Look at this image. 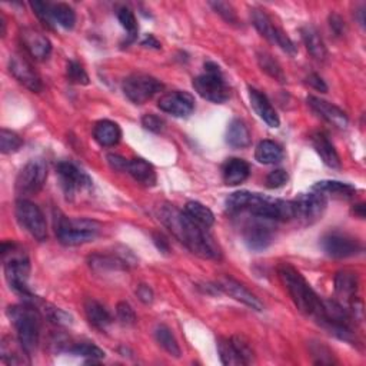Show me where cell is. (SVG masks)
Returning <instances> with one entry per match:
<instances>
[{
    "label": "cell",
    "mask_w": 366,
    "mask_h": 366,
    "mask_svg": "<svg viewBox=\"0 0 366 366\" xmlns=\"http://www.w3.org/2000/svg\"><path fill=\"white\" fill-rule=\"evenodd\" d=\"M251 132L242 119H233L227 131L228 145L235 149H243L251 145Z\"/></svg>",
    "instance_id": "obj_29"
},
{
    "label": "cell",
    "mask_w": 366,
    "mask_h": 366,
    "mask_svg": "<svg viewBox=\"0 0 366 366\" xmlns=\"http://www.w3.org/2000/svg\"><path fill=\"white\" fill-rule=\"evenodd\" d=\"M126 262L122 259H116L112 256H99L95 255L90 259V267L96 271H104V269H120V268H126Z\"/></svg>",
    "instance_id": "obj_41"
},
{
    "label": "cell",
    "mask_w": 366,
    "mask_h": 366,
    "mask_svg": "<svg viewBox=\"0 0 366 366\" xmlns=\"http://www.w3.org/2000/svg\"><path fill=\"white\" fill-rule=\"evenodd\" d=\"M354 213L356 215V216H359V218H365V205H363V203H359V205H356L355 208H354Z\"/></svg>",
    "instance_id": "obj_54"
},
{
    "label": "cell",
    "mask_w": 366,
    "mask_h": 366,
    "mask_svg": "<svg viewBox=\"0 0 366 366\" xmlns=\"http://www.w3.org/2000/svg\"><path fill=\"white\" fill-rule=\"evenodd\" d=\"M45 314L46 316L53 322V323H57V325H70L72 323V316L68 315L65 311L59 309V308H55V307H49V305H45Z\"/></svg>",
    "instance_id": "obj_45"
},
{
    "label": "cell",
    "mask_w": 366,
    "mask_h": 366,
    "mask_svg": "<svg viewBox=\"0 0 366 366\" xmlns=\"http://www.w3.org/2000/svg\"><path fill=\"white\" fill-rule=\"evenodd\" d=\"M160 110H164L176 117H186L195 109V99L188 92L173 90L165 93L157 102Z\"/></svg>",
    "instance_id": "obj_16"
},
{
    "label": "cell",
    "mask_w": 366,
    "mask_h": 366,
    "mask_svg": "<svg viewBox=\"0 0 366 366\" xmlns=\"http://www.w3.org/2000/svg\"><path fill=\"white\" fill-rule=\"evenodd\" d=\"M211 6L216 10V13H219L223 19L227 20L229 23H238V16L235 9L225 2H212Z\"/></svg>",
    "instance_id": "obj_48"
},
{
    "label": "cell",
    "mask_w": 366,
    "mask_h": 366,
    "mask_svg": "<svg viewBox=\"0 0 366 366\" xmlns=\"http://www.w3.org/2000/svg\"><path fill=\"white\" fill-rule=\"evenodd\" d=\"M249 100H251V105H252L253 110L256 112V115L263 122H265L269 128H279L280 119H279L276 110L273 109V106L271 105L269 99L265 95H263L258 89L249 88Z\"/></svg>",
    "instance_id": "obj_21"
},
{
    "label": "cell",
    "mask_w": 366,
    "mask_h": 366,
    "mask_svg": "<svg viewBox=\"0 0 366 366\" xmlns=\"http://www.w3.org/2000/svg\"><path fill=\"white\" fill-rule=\"evenodd\" d=\"M255 157L259 164L263 165H273L282 160L283 149L273 140H262L256 146Z\"/></svg>",
    "instance_id": "obj_30"
},
{
    "label": "cell",
    "mask_w": 366,
    "mask_h": 366,
    "mask_svg": "<svg viewBox=\"0 0 366 366\" xmlns=\"http://www.w3.org/2000/svg\"><path fill=\"white\" fill-rule=\"evenodd\" d=\"M16 218L35 239L45 240L48 238V223L44 212L28 199H20L16 203Z\"/></svg>",
    "instance_id": "obj_8"
},
{
    "label": "cell",
    "mask_w": 366,
    "mask_h": 366,
    "mask_svg": "<svg viewBox=\"0 0 366 366\" xmlns=\"http://www.w3.org/2000/svg\"><path fill=\"white\" fill-rule=\"evenodd\" d=\"M289 176L287 173V171L283 169H276V171H272L268 176H267V186L269 189H278V188H282L283 185H287Z\"/></svg>",
    "instance_id": "obj_47"
},
{
    "label": "cell",
    "mask_w": 366,
    "mask_h": 366,
    "mask_svg": "<svg viewBox=\"0 0 366 366\" xmlns=\"http://www.w3.org/2000/svg\"><path fill=\"white\" fill-rule=\"evenodd\" d=\"M128 173L139 183L145 186H155L156 185V172L155 168L142 157H136L129 160Z\"/></svg>",
    "instance_id": "obj_28"
},
{
    "label": "cell",
    "mask_w": 366,
    "mask_h": 366,
    "mask_svg": "<svg viewBox=\"0 0 366 366\" xmlns=\"http://www.w3.org/2000/svg\"><path fill=\"white\" fill-rule=\"evenodd\" d=\"M48 166L42 159H33L23 166L16 177V192L20 196L36 195L45 186Z\"/></svg>",
    "instance_id": "obj_7"
},
{
    "label": "cell",
    "mask_w": 366,
    "mask_h": 366,
    "mask_svg": "<svg viewBox=\"0 0 366 366\" xmlns=\"http://www.w3.org/2000/svg\"><path fill=\"white\" fill-rule=\"evenodd\" d=\"M258 64H259L260 69L267 75H269L272 79L278 80V82H280V84L287 82V76H285L282 66L279 65V62L272 55H269L267 52H259L258 53Z\"/></svg>",
    "instance_id": "obj_33"
},
{
    "label": "cell",
    "mask_w": 366,
    "mask_h": 366,
    "mask_svg": "<svg viewBox=\"0 0 366 366\" xmlns=\"http://www.w3.org/2000/svg\"><path fill=\"white\" fill-rule=\"evenodd\" d=\"M311 140H312V145H314L316 153L320 156L325 165L332 168V169L340 168V157H339L334 144L329 140L327 133L320 132V131L315 132V133H312Z\"/></svg>",
    "instance_id": "obj_22"
},
{
    "label": "cell",
    "mask_w": 366,
    "mask_h": 366,
    "mask_svg": "<svg viewBox=\"0 0 366 366\" xmlns=\"http://www.w3.org/2000/svg\"><path fill=\"white\" fill-rule=\"evenodd\" d=\"M320 243L325 253L335 259L351 258L362 251V245L358 239L342 232H331L325 235Z\"/></svg>",
    "instance_id": "obj_12"
},
{
    "label": "cell",
    "mask_w": 366,
    "mask_h": 366,
    "mask_svg": "<svg viewBox=\"0 0 366 366\" xmlns=\"http://www.w3.org/2000/svg\"><path fill=\"white\" fill-rule=\"evenodd\" d=\"M72 354L77 355V356H82L89 359L90 362H96L105 358V351H102L99 347L93 343H88V342H82V343H76L75 347H72L69 349Z\"/></svg>",
    "instance_id": "obj_38"
},
{
    "label": "cell",
    "mask_w": 366,
    "mask_h": 366,
    "mask_svg": "<svg viewBox=\"0 0 366 366\" xmlns=\"http://www.w3.org/2000/svg\"><path fill=\"white\" fill-rule=\"evenodd\" d=\"M108 159V164L109 166L116 171V172H128V166H129V160L125 159L124 156L120 155H115V153H109L106 156Z\"/></svg>",
    "instance_id": "obj_49"
},
{
    "label": "cell",
    "mask_w": 366,
    "mask_h": 366,
    "mask_svg": "<svg viewBox=\"0 0 366 366\" xmlns=\"http://www.w3.org/2000/svg\"><path fill=\"white\" fill-rule=\"evenodd\" d=\"M52 16L55 22L65 29H72L76 23V13L73 8L66 3L52 5Z\"/></svg>",
    "instance_id": "obj_35"
},
{
    "label": "cell",
    "mask_w": 366,
    "mask_h": 366,
    "mask_svg": "<svg viewBox=\"0 0 366 366\" xmlns=\"http://www.w3.org/2000/svg\"><path fill=\"white\" fill-rule=\"evenodd\" d=\"M124 92L126 97L133 102L135 105H144L148 100H151L156 93L164 89L162 82L153 76L135 73L125 79L124 82Z\"/></svg>",
    "instance_id": "obj_10"
},
{
    "label": "cell",
    "mask_w": 366,
    "mask_h": 366,
    "mask_svg": "<svg viewBox=\"0 0 366 366\" xmlns=\"http://www.w3.org/2000/svg\"><path fill=\"white\" fill-rule=\"evenodd\" d=\"M252 17V22L253 26L256 28V30L265 37L268 39L271 44L279 46L282 50H285L287 53L295 55L296 53V46L289 39V36L285 33L276 23H273V20L271 19V16L262 9H253L251 13Z\"/></svg>",
    "instance_id": "obj_9"
},
{
    "label": "cell",
    "mask_w": 366,
    "mask_h": 366,
    "mask_svg": "<svg viewBox=\"0 0 366 366\" xmlns=\"http://www.w3.org/2000/svg\"><path fill=\"white\" fill-rule=\"evenodd\" d=\"M85 314L92 327L99 331H106L112 323V316L109 311L95 299H88L85 303Z\"/></svg>",
    "instance_id": "obj_27"
},
{
    "label": "cell",
    "mask_w": 366,
    "mask_h": 366,
    "mask_svg": "<svg viewBox=\"0 0 366 366\" xmlns=\"http://www.w3.org/2000/svg\"><path fill=\"white\" fill-rule=\"evenodd\" d=\"M205 73L193 80V88L198 95L209 102H213V104L227 102L231 96V90L225 79H223L220 68L213 62H208L205 65Z\"/></svg>",
    "instance_id": "obj_6"
},
{
    "label": "cell",
    "mask_w": 366,
    "mask_h": 366,
    "mask_svg": "<svg viewBox=\"0 0 366 366\" xmlns=\"http://www.w3.org/2000/svg\"><path fill=\"white\" fill-rule=\"evenodd\" d=\"M0 25H2V36H5V33H6V20H5L3 15H0Z\"/></svg>",
    "instance_id": "obj_55"
},
{
    "label": "cell",
    "mask_w": 366,
    "mask_h": 366,
    "mask_svg": "<svg viewBox=\"0 0 366 366\" xmlns=\"http://www.w3.org/2000/svg\"><path fill=\"white\" fill-rule=\"evenodd\" d=\"M20 40L26 52L36 60H45L52 53V44L42 32L33 28H25L20 32Z\"/></svg>",
    "instance_id": "obj_18"
},
{
    "label": "cell",
    "mask_w": 366,
    "mask_h": 366,
    "mask_svg": "<svg viewBox=\"0 0 366 366\" xmlns=\"http://www.w3.org/2000/svg\"><path fill=\"white\" fill-rule=\"evenodd\" d=\"M117 19L120 25L124 26V29L129 33V39H128V44H131L133 39H136L137 36V22H136V17L135 13L129 9V8H120L117 10Z\"/></svg>",
    "instance_id": "obj_39"
},
{
    "label": "cell",
    "mask_w": 366,
    "mask_h": 366,
    "mask_svg": "<svg viewBox=\"0 0 366 366\" xmlns=\"http://www.w3.org/2000/svg\"><path fill=\"white\" fill-rule=\"evenodd\" d=\"M314 191L320 192L323 195L332 193L335 196H342V198H351L356 192L355 186L349 185V183L338 182V180H320L314 186Z\"/></svg>",
    "instance_id": "obj_31"
},
{
    "label": "cell",
    "mask_w": 366,
    "mask_h": 366,
    "mask_svg": "<svg viewBox=\"0 0 366 366\" xmlns=\"http://www.w3.org/2000/svg\"><path fill=\"white\" fill-rule=\"evenodd\" d=\"M136 295L144 303H152L153 300V291L148 287V285H139Z\"/></svg>",
    "instance_id": "obj_51"
},
{
    "label": "cell",
    "mask_w": 366,
    "mask_h": 366,
    "mask_svg": "<svg viewBox=\"0 0 366 366\" xmlns=\"http://www.w3.org/2000/svg\"><path fill=\"white\" fill-rule=\"evenodd\" d=\"M22 146H23V140L17 133L8 129L0 131V151H2V153L5 155L16 153Z\"/></svg>",
    "instance_id": "obj_37"
},
{
    "label": "cell",
    "mask_w": 366,
    "mask_h": 366,
    "mask_svg": "<svg viewBox=\"0 0 366 366\" xmlns=\"http://www.w3.org/2000/svg\"><path fill=\"white\" fill-rule=\"evenodd\" d=\"M232 343H233V347L238 352V355L240 356L243 365H249L253 362V351L251 348V345L243 339L242 336H233L231 338Z\"/></svg>",
    "instance_id": "obj_43"
},
{
    "label": "cell",
    "mask_w": 366,
    "mask_h": 366,
    "mask_svg": "<svg viewBox=\"0 0 366 366\" xmlns=\"http://www.w3.org/2000/svg\"><path fill=\"white\" fill-rule=\"evenodd\" d=\"M29 354L20 343L19 339H13L12 336H5L0 343V358L8 365L17 366V365H29Z\"/></svg>",
    "instance_id": "obj_23"
},
{
    "label": "cell",
    "mask_w": 366,
    "mask_h": 366,
    "mask_svg": "<svg viewBox=\"0 0 366 366\" xmlns=\"http://www.w3.org/2000/svg\"><path fill=\"white\" fill-rule=\"evenodd\" d=\"M295 203V219L303 222L305 225H312L316 220L322 219L328 206V199L320 192L303 193L293 200Z\"/></svg>",
    "instance_id": "obj_11"
},
{
    "label": "cell",
    "mask_w": 366,
    "mask_h": 366,
    "mask_svg": "<svg viewBox=\"0 0 366 366\" xmlns=\"http://www.w3.org/2000/svg\"><path fill=\"white\" fill-rule=\"evenodd\" d=\"M262 218H256L255 220L248 222L243 228V239L252 251H263L267 249L273 240V231L265 223Z\"/></svg>",
    "instance_id": "obj_15"
},
{
    "label": "cell",
    "mask_w": 366,
    "mask_h": 366,
    "mask_svg": "<svg viewBox=\"0 0 366 366\" xmlns=\"http://www.w3.org/2000/svg\"><path fill=\"white\" fill-rule=\"evenodd\" d=\"M218 351H219V356H220V360L223 365H228V366L243 365V362H242L240 356L238 355L231 339L220 338L218 342Z\"/></svg>",
    "instance_id": "obj_36"
},
{
    "label": "cell",
    "mask_w": 366,
    "mask_h": 366,
    "mask_svg": "<svg viewBox=\"0 0 366 366\" xmlns=\"http://www.w3.org/2000/svg\"><path fill=\"white\" fill-rule=\"evenodd\" d=\"M155 335H156V339H157L160 347L164 348L169 355H172L175 358L180 356L179 343L168 327H165V325H159L155 331Z\"/></svg>",
    "instance_id": "obj_34"
},
{
    "label": "cell",
    "mask_w": 366,
    "mask_h": 366,
    "mask_svg": "<svg viewBox=\"0 0 366 366\" xmlns=\"http://www.w3.org/2000/svg\"><path fill=\"white\" fill-rule=\"evenodd\" d=\"M2 255L5 259V276L9 287L25 298H32V292L28 287L30 273V263L25 253L20 252L15 243H3Z\"/></svg>",
    "instance_id": "obj_4"
},
{
    "label": "cell",
    "mask_w": 366,
    "mask_h": 366,
    "mask_svg": "<svg viewBox=\"0 0 366 366\" xmlns=\"http://www.w3.org/2000/svg\"><path fill=\"white\" fill-rule=\"evenodd\" d=\"M308 105L312 108L314 112H316L320 117H323L328 124L334 125L338 129H347L349 125V119L342 109L335 106L334 104L323 100L316 96L308 97Z\"/></svg>",
    "instance_id": "obj_19"
},
{
    "label": "cell",
    "mask_w": 366,
    "mask_h": 366,
    "mask_svg": "<svg viewBox=\"0 0 366 366\" xmlns=\"http://www.w3.org/2000/svg\"><path fill=\"white\" fill-rule=\"evenodd\" d=\"M300 35H302V40H303L305 46H307V50L311 53L314 59L319 60V62L327 60L328 49L327 46H325L322 36L314 26H309V25L303 26L300 29Z\"/></svg>",
    "instance_id": "obj_25"
},
{
    "label": "cell",
    "mask_w": 366,
    "mask_h": 366,
    "mask_svg": "<svg viewBox=\"0 0 366 366\" xmlns=\"http://www.w3.org/2000/svg\"><path fill=\"white\" fill-rule=\"evenodd\" d=\"M216 288L220 289L223 293L232 296L233 299L242 302L247 307L255 309V311H263V303L259 300L256 295H253L247 287H243L242 283L238 280L223 276L216 282Z\"/></svg>",
    "instance_id": "obj_17"
},
{
    "label": "cell",
    "mask_w": 366,
    "mask_h": 366,
    "mask_svg": "<svg viewBox=\"0 0 366 366\" xmlns=\"http://www.w3.org/2000/svg\"><path fill=\"white\" fill-rule=\"evenodd\" d=\"M307 84H308L311 88H314L315 90L320 92V93L328 92V86H327V84H325V82H323V79H322L320 76H318L316 73H312V75L308 76Z\"/></svg>",
    "instance_id": "obj_50"
},
{
    "label": "cell",
    "mask_w": 366,
    "mask_h": 366,
    "mask_svg": "<svg viewBox=\"0 0 366 366\" xmlns=\"http://www.w3.org/2000/svg\"><path fill=\"white\" fill-rule=\"evenodd\" d=\"M142 126H144L149 132L160 133L162 131L165 129V122H164V119H160L159 116H156L153 113H148L142 117Z\"/></svg>",
    "instance_id": "obj_46"
},
{
    "label": "cell",
    "mask_w": 366,
    "mask_h": 366,
    "mask_svg": "<svg viewBox=\"0 0 366 366\" xmlns=\"http://www.w3.org/2000/svg\"><path fill=\"white\" fill-rule=\"evenodd\" d=\"M100 225L90 219H70L60 216L56 222L57 239L68 247H77L92 242L99 235Z\"/></svg>",
    "instance_id": "obj_5"
},
{
    "label": "cell",
    "mask_w": 366,
    "mask_h": 366,
    "mask_svg": "<svg viewBox=\"0 0 366 366\" xmlns=\"http://www.w3.org/2000/svg\"><path fill=\"white\" fill-rule=\"evenodd\" d=\"M116 315H117V319L124 325H126V327H131V325L136 323V314L128 302H119L117 303Z\"/></svg>",
    "instance_id": "obj_44"
},
{
    "label": "cell",
    "mask_w": 366,
    "mask_h": 366,
    "mask_svg": "<svg viewBox=\"0 0 366 366\" xmlns=\"http://www.w3.org/2000/svg\"><path fill=\"white\" fill-rule=\"evenodd\" d=\"M159 219L196 256L203 259L220 258V249L208 233V228L199 225L185 211H179L176 206L166 203L159 209Z\"/></svg>",
    "instance_id": "obj_1"
},
{
    "label": "cell",
    "mask_w": 366,
    "mask_h": 366,
    "mask_svg": "<svg viewBox=\"0 0 366 366\" xmlns=\"http://www.w3.org/2000/svg\"><path fill=\"white\" fill-rule=\"evenodd\" d=\"M57 175L62 182V188L68 196H75L77 192L89 189L92 186V179L80 171L70 162H60L56 168Z\"/></svg>",
    "instance_id": "obj_13"
},
{
    "label": "cell",
    "mask_w": 366,
    "mask_h": 366,
    "mask_svg": "<svg viewBox=\"0 0 366 366\" xmlns=\"http://www.w3.org/2000/svg\"><path fill=\"white\" fill-rule=\"evenodd\" d=\"M358 289L359 278L356 272L343 269L335 275V292L343 302L349 303V307L356 300Z\"/></svg>",
    "instance_id": "obj_20"
},
{
    "label": "cell",
    "mask_w": 366,
    "mask_h": 366,
    "mask_svg": "<svg viewBox=\"0 0 366 366\" xmlns=\"http://www.w3.org/2000/svg\"><path fill=\"white\" fill-rule=\"evenodd\" d=\"M8 318L17 332V339L32 355L39 345L40 336V314L33 305H13L8 308Z\"/></svg>",
    "instance_id": "obj_3"
},
{
    "label": "cell",
    "mask_w": 366,
    "mask_h": 366,
    "mask_svg": "<svg viewBox=\"0 0 366 366\" xmlns=\"http://www.w3.org/2000/svg\"><path fill=\"white\" fill-rule=\"evenodd\" d=\"M279 278L283 287L289 292L296 308L305 315L312 316L315 320L322 323L323 320V299H320L316 292L311 288L308 280L302 276V273L295 269L289 263H282L278 268Z\"/></svg>",
    "instance_id": "obj_2"
},
{
    "label": "cell",
    "mask_w": 366,
    "mask_h": 366,
    "mask_svg": "<svg viewBox=\"0 0 366 366\" xmlns=\"http://www.w3.org/2000/svg\"><path fill=\"white\" fill-rule=\"evenodd\" d=\"M66 76H68V80L70 84L89 85V76H88L85 68L79 62H76V60H70V62L68 64Z\"/></svg>",
    "instance_id": "obj_40"
},
{
    "label": "cell",
    "mask_w": 366,
    "mask_h": 366,
    "mask_svg": "<svg viewBox=\"0 0 366 366\" xmlns=\"http://www.w3.org/2000/svg\"><path fill=\"white\" fill-rule=\"evenodd\" d=\"M142 45L146 46V48H155V49H160L162 48L153 35H148L144 40H142Z\"/></svg>",
    "instance_id": "obj_53"
},
{
    "label": "cell",
    "mask_w": 366,
    "mask_h": 366,
    "mask_svg": "<svg viewBox=\"0 0 366 366\" xmlns=\"http://www.w3.org/2000/svg\"><path fill=\"white\" fill-rule=\"evenodd\" d=\"M93 137L100 146L110 148L120 142L122 131L112 120H100L93 128Z\"/></svg>",
    "instance_id": "obj_24"
},
{
    "label": "cell",
    "mask_w": 366,
    "mask_h": 366,
    "mask_svg": "<svg viewBox=\"0 0 366 366\" xmlns=\"http://www.w3.org/2000/svg\"><path fill=\"white\" fill-rule=\"evenodd\" d=\"M185 212L203 228H211L215 223L213 212L205 205H202L200 202H188Z\"/></svg>",
    "instance_id": "obj_32"
},
{
    "label": "cell",
    "mask_w": 366,
    "mask_h": 366,
    "mask_svg": "<svg viewBox=\"0 0 366 366\" xmlns=\"http://www.w3.org/2000/svg\"><path fill=\"white\" fill-rule=\"evenodd\" d=\"M223 180L229 186H238L240 183L245 182L251 175V168L243 159H229L225 165H223Z\"/></svg>",
    "instance_id": "obj_26"
},
{
    "label": "cell",
    "mask_w": 366,
    "mask_h": 366,
    "mask_svg": "<svg viewBox=\"0 0 366 366\" xmlns=\"http://www.w3.org/2000/svg\"><path fill=\"white\" fill-rule=\"evenodd\" d=\"M329 22H331V28L336 36H342L345 33V22L339 15H336V13L331 15Z\"/></svg>",
    "instance_id": "obj_52"
},
{
    "label": "cell",
    "mask_w": 366,
    "mask_h": 366,
    "mask_svg": "<svg viewBox=\"0 0 366 366\" xmlns=\"http://www.w3.org/2000/svg\"><path fill=\"white\" fill-rule=\"evenodd\" d=\"M35 15L39 17L40 22H42L45 26L49 29H53V16H52V5L40 2V0H35V2L30 3Z\"/></svg>",
    "instance_id": "obj_42"
},
{
    "label": "cell",
    "mask_w": 366,
    "mask_h": 366,
    "mask_svg": "<svg viewBox=\"0 0 366 366\" xmlns=\"http://www.w3.org/2000/svg\"><path fill=\"white\" fill-rule=\"evenodd\" d=\"M9 69L17 82L22 84L30 92L39 93L44 89L42 79L22 55H12L9 60Z\"/></svg>",
    "instance_id": "obj_14"
}]
</instances>
